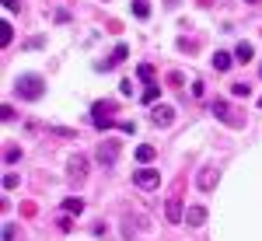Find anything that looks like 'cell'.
Returning <instances> with one entry per match:
<instances>
[{
    "label": "cell",
    "instance_id": "6da1fadb",
    "mask_svg": "<svg viewBox=\"0 0 262 241\" xmlns=\"http://www.w3.org/2000/svg\"><path fill=\"white\" fill-rule=\"evenodd\" d=\"M14 91L21 95V101H39L46 95V80L39 74H21L18 84H14Z\"/></svg>",
    "mask_w": 262,
    "mask_h": 241
},
{
    "label": "cell",
    "instance_id": "7a4b0ae2",
    "mask_svg": "<svg viewBox=\"0 0 262 241\" xmlns=\"http://www.w3.org/2000/svg\"><path fill=\"white\" fill-rule=\"evenodd\" d=\"M112 112H116V101H95L91 105V122L98 129H112Z\"/></svg>",
    "mask_w": 262,
    "mask_h": 241
},
{
    "label": "cell",
    "instance_id": "3957f363",
    "mask_svg": "<svg viewBox=\"0 0 262 241\" xmlns=\"http://www.w3.org/2000/svg\"><path fill=\"white\" fill-rule=\"evenodd\" d=\"M133 185H140L143 192H150V189H158V185H161V175H158L154 168H140V171L133 175Z\"/></svg>",
    "mask_w": 262,
    "mask_h": 241
},
{
    "label": "cell",
    "instance_id": "277c9868",
    "mask_svg": "<svg viewBox=\"0 0 262 241\" xmlns=\"http://www.w3.org/2000/svg\"><path fill=\"white\" fill-rule=\"evenodd\" d=\"M217 182H221V171L210 164V168H203L200 175H196V189H203V192H213V189H217Z\"/></svg>",
    "mask_w": 262,
    "mask_h": 241
},
{
    "label": "cell",
    "instance_id": "5b68a950",
    "mask_svg": "<svg viewBox=\"0 0 262 241\" xmlns=\"http://www.w3.org/2000/svg\"><path fill=\"white\" fill-rule=\"evenodd\" d=\"M150 122H154V126H171V122H175V108H171V105H154V108H150Z\"/></svg>",
    "mask_w": 262,
    "mask_h": 241
},
{
    "label": "cell",
    "instance_id": "8992f818",
    "mask_svg": "<svg viewBox=\"0 0 262 241\" xmlns=\"http://www.w3.org/2000/svg\"><path fill=\"white\" fill-rule=\"evenodd\" d=\"M67 175H70L74 182H84V179H88V158H81V154L70 158V161H67Z\"/></svg>",
    "mask_w": 262,
    "mask_h": 241
},
{
    "label": "cell",
    "instance_id": "52a82bcc",
    "mask_svg": "<svg viewBox=\"0 0 262 241\" xmlns=\"http://www.w3.org/2000/svg\"><path fill=\"white\" fill-rule=\"evenodd\" d=\"M116 154H119V143H116V140H105L98 147V161L105 164V168H112V164H116Z\"/></svg>",
    "mask_w": 262,
    "mask_h": 241
},
{
    "label": "cell",
    "instance_id": "ba28073f",
    "mask_svg": "<svg viewBox=\"0 0 262 241\" xmlns=\"http://www.w3.org/2000/svg\"><path fill=\"white\" fill-rule=\"evenodd\" d=\"M164 221H168V224H182V221H185V210H182L179 200H168V203H164Z\"/></svg>",
    "mask_w": 262,
    "mask_h": 241
},
{
    "label": "cell",
    "instance_id": "9c48e42d",
    "mask_svg": "<svg viewBox=\"0 0 262 241\" xmlns=\"http://www.w3.org/2000/svg\"><path fill=\"white\" fill-rule=\"evenodd\" d=\"M210 112L217 116V119H224V122H234V116H231V108H227V101H210Z\"/></svg>",
    "mask_w": 262,
    "mask_h": 241
},
{
    "label": "cell",
    "instance_id": "30bf717a",
    "mask_svg": "<svg viewBox=\"0 0 262 241\" xmlns=\"http://www.w3.org/2000/svg\"><path fill=\"white\" fill-rule=\"evenodd\" d=\"M126 56H129V49H126V46H116V53H112L108 60L101 63L98 70H112V67H116V63H122V60H126Z\"/></svg>",
    "mask_w": 262,
    "mask_h": 241
},
{
    "label": "cell",
    "instance_id": "8fae6325",
    "mask_svg": "<svg viewBox=\"0 0 262 241\" xmlns=\"http://www.w3.org/2000/svg\"><path fill=\"white\" fill-rule=\"evenodd\" d=\"M185 221L192 224V227H203V224H206V210H203V206H189V210H185Z\"/></svg>",
    "mask_w": 262,
    "mask_h": 241
},
{
    "label": "cell",
    "instance_id": "7c38bea8",
    "mask_svg": "<svg viewBox=\"0 0 262 241\" xmlns=\"http://www.w3.org/2000/svg\"><path fill=\"white\" fill-rule=\"evenodd\" d=\"M252 56H255V49H252L248 42H238V46H234V60L238 63H248Z\"/></svg>",
    "mask_w": 262,
    "mask_h": 241
},
{
    "label": "cell",
    "instance_id": "4fadbf2b",
    "mask_svg": "<svg viewBox=\"0 0 262 241\" xmlns=\"http://www.w3.org/2000/svg\"><path fill=\"white\" fill-rule=\"evenodd\" d=\"M63 213H84V200L81 196H67L63 200Z\"/></svg>",
    "mask_w": 262,
    "mask_h": 241
},
{
    "label": "cell",
    "instance_id": "5bb4252c",
    "mask_svg": "<svg viewBox=\"0 0 262 241\" xmlns=\"http://www.w3.org/2000/svg\"><path fill=\"white\" fill-rule=\"evenodd\" d=\"M154 158H158V154H154L150 143H140V147H137V161H140V164H150Z\"/></svg>",
    "mask_w": 262,
    "mask_h": 241
},
{
    "label": "cell",
    "instance_id": "9a60e30c",
    "mask_svg": "<svg viewBox=\"0 0 262 241\" xmlns=\"http://www.w3.org/2000/svg\"><path fill=\"white\" fill-rule=\"evenodd\" d=\"M137 77L150 87V84H154V67H150V63H140V67H137Z\"/></svg>",
    "mask_w": 262,
    "mask_h": 241
},
{
    "label": "cell",
    "instance_id": "2e32d148",
    "mask_svg": "<svg viewBox=\"0 0 262 241\" xmlns=\"http://www.w3.org/2000/svg\"><path fill=\"white\" fill-rule=\"evenodd\" d=\"M231 53H213V70H231Z\"/></svg>",
    "mask_w": 262,
    "mask_h": 241
},
{
    "label": "cell",
    "instance_id": "e0dca14e",
    "mask_svg": "<svg viewBox=\"0 0 262 241\" xmlns=\"http://www.w3.org/2000/svg\"><path fill=\"white\" fill-rule=\"evenodd\" d=\"M231 95H238V98H248V95H252V84H248V80H238V84H231Z\"/></svg>",
    "mask_w": 262,
    "mask_h": 241
},
{
    "label": "cell",
    "instance_id": "ac0fdd59",
    "mask_svg": "<svg viewBox=\"0 0 262 241\" xmlns=\"http://www.w3.org/2000/svg\"><path fill=\"white\" fill-rule=\"evenodd\" d=\"M11 39H14V28H11L7 21H0V42H4V46H11Z\"/></svg>",
    "mask_w": 262,
    "mask_h": 241
},
{
    "label": "cell",
    "instance_id": "d6986e66",
    "mask_svg": "<svg viewBox=\"0 0 262 241\" xmlns=\"http://www.w3.org/2000/svg\"><path fill=\"white\" fill-rule=\"evenodd\" d=\"M158 95H161V87H158V84H150V87L143 91V105H154V101H158Z\"/></svg>",
    "mask_w": 262,
    "mask_h": 241
},
{
    "label": "cell",
    "instance_id": "ffe728a7",
    "mask_svg": "<svg viewBox=\"0 0 262 241\" xmlns=\"http://www.w3.org/2000/svg\"><path fill=\"white\" fill-rule=\"evenodd\" d=\"M133 14H137V18H147V14H150V4H147V0H133Z\"/></svg>",
    "mask_w": 262,
    "mask_h": 241
},
{
    "label": "cell",
    "instance_id": "44dd1931",
    "mask_svg": "<svg viewBox=\"0 0 262 241\" xmlns=\"http://www.w3.org/2000/svg\"><path fill=\"white\" fill-rule=\"evenodd\" d=\"M4 161H7V164H18V161H21V150H18V147H7V150H4Z\"/></svg>",
    "mask_w": 262,
    "mask_h": 241
},
{
    "label": "cell",
    "instance_id": "7402d4cb",
    "mask_svg": "<svg viewBox=\"0 0 262 241\" xmlns=\"http://www.w3.org/2000/svg\"><path fill=\"white\" fill-rule=\"evenodd\" d=\"M4 189H18V175L7 171V175H4Z\"/></svg>",
    "mask_w": 262,
    "mask_h": 241
},
{
    "label": "cell",
    "instance_id": "603a6c76",
    "mask_svg": "<svg viewBox=\"0 0 262 241\" xmlns=\"http://www.w3.org/2000/svg\"><path fill=\"white\" fill-rule=\"evenodd\" d=\"M14 234H18L14 224H4V241H14Z\"/></svg>",
    "mask_w": 262,
    "mask_h": 241
},
{
    "label": "cell",
    "instance_id": "cb8c5ba5",
    "mask_svg": "<svg viewBox=\"0 0 262 241\" xmlns=\"http://www.w3.org/2000/svg\"><path fill=\"white\" fill-rule=\"evenodd\" d=\"M0 116H4V122H11V119H14V108H11V105H4V108H0Z\"/></svg>",
    "mask_w": 262,
    "mask_h": 241
},
{
    "label": "cell",
    "instance_id": "d4e9b609",
    "mask_svg": "<svg viewBox=\"0 0 262 241\" xmlns=\"http://www.w3.org/2000/svg\"><path fill=\"white\" fill-rule=\"evenodd\" d=\"M4 11H11V14H14V11H21V4H18V0H4Z\"/></svg>",
    "mask_w": 262,
    "mask_h": 241
},
{
    "label": "cell",
    "instance_id": "484cf974",
    "mask_svg": "<svg viewBox=\"0 0 262 241\" xmlns=\"http://www.w3.org/2000/svg\"><path fill=\"white\" fill-rule=\"evenodd\" d=\"M164 4H168V7H179V0H164Z\"/></svg>",
    "mask_w": 262,
    "mask_h": 241
},
{
    "label": "cell",
    "instance_id": "4316f807",
    "mask_svg": "<svg viewBox=\"0 0 262 241\" xmlns=\"http://www.w3.org/2000/svg\"><path fill=\"white\" fill-rule=\"evenodd\" d=\"M248 4H259V0H248Z\"/></svg>",
    "mask_w": 262,
    "mask_h": 241
},
{
    "label": "cell",
    "instance_id": "83f0119b",
    "mask_svg": "<svg viewBox=\"0 0 262 241\" xmlns=\"http://www.w3.org/2000/svg\"><path fill=\"white\" fill-rule=\"evenodd\" d=\"M259 77H262V70H259Z\"/></svg>",
    "mask_w": 262,
    "mask_h": 241
},
{
    "label": "cell",
    "instance_id": "f1b7e54d",
    "mask_svg": "<svg viewBox=\"0 0 262 241\" xmlns=\"http://www.w3.org/2000/svg\"><path fill=\"white\" fill-rule=\"evenodd\" d=\"M259 105H262V98H259Z\"/></svg>",
    "mask_w": 262,
    "mask_h": 241
}]
</instances>
